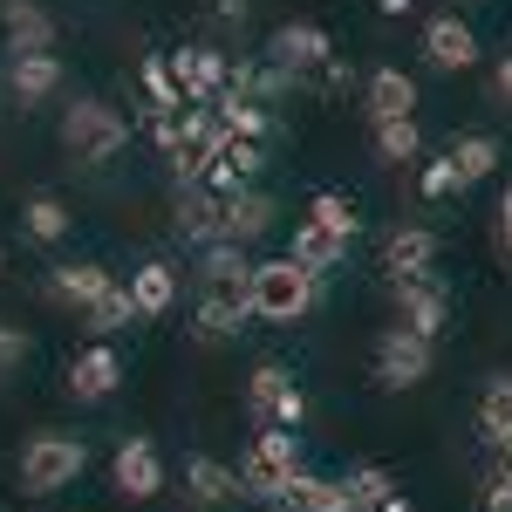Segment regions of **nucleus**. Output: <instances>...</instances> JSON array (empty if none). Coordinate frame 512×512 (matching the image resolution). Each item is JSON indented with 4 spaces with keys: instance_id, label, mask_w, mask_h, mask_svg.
I'll list each match as a JSON object with an SVG mask.
<instances>
[{
    "instance_id": "f257e3e1",
    "label": "nucleus",
    "mask_w": 512,
    "mask_h": 512,
    "mask_svg": "<svg viewBox=\"0 0 512 512\" xmlns=\"http://www.w3.org/2000/svg\"><path fill=\"white\" fill-rule=\"evenodd\" d=\"M321 301V274L315 267H301L294 253H280V260H267V267H253V315L260 321H301L308 308Z\"/></svg>"
},
{
    "instance_id": "f03ea898",
    "label": "nucleus",
    "mask_w": 512,
    "mask_h": 512,
    "mask_svg": "<svg viewBox=\"0 0 512 512\" xmlns=\"http://www.w3.org/2000/svg\"><path fill=\"white\" fill-rule=\"evenodd\" d=\"M62 144H69L82 164H110L123 144H130V123H123V110H110L103 96H76L69 117H62Z\"/></svg>"
},
{
    "instance_id": "7ed1b4c3",
    "label": "nucleus",
    "mask_w": 512,
    "mask_h": 512,
    "mask_svg": "<svg viewBox=\"0 0 512 512\" xmlns=\"http://www.w3.org/2000/svg\"><path fill=\"white\" fill-rule=\"evenodd\" d=\"M294 472H301V437L287 431V424H260V444H253V451H246V465H239V492L274 506L280 485H287Z\"/></svg>"
},
{
    "instance_id": "20e7f679",
    "label": "nucleus",
    "mask_w": 512,
    "mask_h": 512,
    "mask_svg": "<svg viewBox=\"0 0 512 512\" xmlns=\"http://www.w3.org/2000/svg\"><path fill=\"white\" fill-rule=\"evenodd\" d=\"M82 465H89V444L82 437H62V431H41L21 444V492H62L76 485Z\"/></svg>"
},
{
    "instance_id": "39448f33",
    "label": "nucleus",
    "mask_w": 512,
    "mask_h": 512,
    "mask_svg": "<svg viewBox=\"0 0 512 512\" xmlns=\"http://www.w3.org/2000/svg\"><path fill=\"white\" fill-rule=\"evenodd\" d=\"M246 410H253L260 424H287V431H301L308 396H301V383H294L287 362H260V369L246 376Z\"/></svg>"
},
{
    "instance_id": "423d86ee",
    "label": "nucleus",
    "mask_w": 512,
    "mask_h": 512,
    "mask_svg": "<svg viewBox=\"0 0 512 512\" xmlns=\"http://www.w3.org/2000/svg\"><path fill=\"white\" fill-rule=\"evenodd\" d=\"M431 362H437V349H431V335H417V328H383V342H376V383L383 390H417L424 376H431Z\"/></svg>"
},
{
    "instance_id": "0eeeda50",
    "label": "nucleus",
    "mask_w": 512,
    "mask_h": 512,
    "mask_svg": "<svg viewBox=\"0 0 512 512\" xmlns=\"http://www.w3.org/2000/svg\"><path fill=\"white\" fill-rule=\"evenodd\" d=\"M253 321V280H226V287H205L192 315V335L198 342H233L239 328Z\"/></svg>"
},
{
    "instance_id": "6e6552de",
    "label": "nucleus",
    "mask_w": 512,
    "mask_h": 512,
    "mask_svg": "<svg viewBox=\"0 0 512 512\" xmlns=\"http://www.w3.org/2000/svg\"><path fill=\"white\" fill-rule=\"evenodd\" d=\"M110 478H117V492L130 506H144V499H158L164 492V458L151 437H123L117 458H110Z\"/></svg>"
},
{
    "instance_id": "1a4fd4ad",
    "label": "nucleus",
    "mask_w": 512,
    "mask_h": 512,
    "mask_svg": "<svg viewBox=\"0 0 512 512\" xmlns=\"http://www.w3.org/2000/svg\"><path fill=\"white\" fill-rule=\"evenodd\" d=\"M267 55H274L287 76H315L321 62L335 55V41H328V28H321V21H280L274 41H267Z\"/></svg>"
},
{
    "instance_id": "9d476101",
    "label": "nucleus",
    "mask_w": 512,
    "mask_h": 512,
    "mask_svg": "<svg viewBox=\"0 0 512 512\" xmlns=\"http://www.w3.org/2000/svg\"><path fill=\"white\" fill-rule=\"evenodd\" d=\"M171 226L185 246H212V239H226V192H212V185H178V212H171Z\"/></svg>"
},
{
    "instance_id": "9b49d317",
    "label": "nucleus",
    "mask_w": 512,
    "mask_h": 512,
    "mask_svg": "<svg viewBox=\"0 0 512 512\" xmlns=\"http://www.w3.org/2000/svg\"><path fill=\"white\" fill-rule=\"evenodd\" d=\"M396 315H403V328H417V335H431L451 321V294H444V280L437 274H417V280H396Z\"/></svg>"
},
{
    "instance_id": "f8f14e48",
    "label": "nucleus",
    "mask_w": 512,
    "mask_h": 512,
    "mask_svg": "<svg viewBox=\"0 0 512 512\" xmlns=\"http://www.w3.org/2000/svg\"><path fill=\"white\" fill-rule=\"evenodd\" d=\"M171 76H178V89H185V103H219L233 62H226L219 48H178V55H171Z\"/></svg>"
},
{
    "instance_id": "ddd939ff",
    "label": "nucleus",
    "mask_w": 512,
    "mask_h": 512,
    "mask_svg": "<svg viewBox=\"0 0 512 512\" xmlns=\"http://www.w3.org/2000/svg\"><path fill=\"white\" fill-rule=\"evenodd\" d=\"M424 62L444 69V76H465V69L478 62V35L458 21V14H437L431 28H424Z\"/></svg>"
},
{
    "instance_id": "4468645a",
    "label": "nucleus",
    "mask_w": 512,
    "mask_h": 512,
    "mask_svg": "<svg viewBox=\"0 0 512 512\" xmlns=\"http://www.w3.org/2000/svg\"><path fill=\"white\" fill-rule=\"evenodd\" d=\"M117 383H123V362L110 342H96V349H82L69 362V396L76 403H103V396H117Z\"/></svg>"
},
{
    "instance_id": "2eb2a0df",
    "label": "nucleus",
    "mask_w": 512,
    "mask_h": 512,
    "mask_svg": "<svg viewBox=\"0 0 512 512\" xmlns=\"http://www.w3.org/2000/svg\"><path fill=\"white\" fill-rule=\"evenodd\" d=\"M0 35L14 55H41V48H55V21L35 0H0Z\"/></svg>"
},
{
    "instance_id": "dca6fc26",
    "label": "nucleus",
    "mask_w": 512,
    "mask_h": 512,
    "mask_svg": "<svg viewBox=\"0 0 512 512\" xmlns=\"http://www.w3.org/2000/svg\"><path fill=\"white\" fill-rule=\"evenodd\" d=\"M274 233V198L260 192V185H239V192H226V239L233 246H253V239Z\"/></svg>"
},
{
    "instance_id": "f3484780",
    "label": "nucleus",
    "mask_w": 512,
    "mask_h": 512,
    "mask_svg": "<svg viewBox=\"0 0 512 512\" xmlns=\"http://www.w3.org/2000/svg\"><path fill=\"white\" fill-rule=\"evenodd\" d=\"M383 267H390L396 280H417L437 267V233H424V226H396L390 246H383Z\"/></svg>"
},
{
    "instance_id": "a211bd4d",
    "label": "nucleus",
    "mask_w": 512,
    "mask_h": 512,
    "mask_svg": "<svg viewBox=\"0 0 512 512\" xmlns=\"http://www.w3.org/2000/svg\"><path fill=\"white\" fill-rule=\"evenodd\" d=\"M253 171H260V144L226 130V144L212 151V171H205V185H212V192H239V185H253Z\"/></svg>"
},
{
    "instance_id": "6ab92c4d",
    "label": "nucleus",
    "mask_w": 512,
    "mask_h": 512,
    "mask_svg": "<svg viewBox=\"0 0 512 512\" xmlns=\"http://www.w3.org/2000/svg\"><path fill=\"white\" fill-rule=\"evenodd\" d=\"M185 492H192V506H233V499H246L239 472L219 465V458H185Z\"/></svg>"
},
{
    "instance_id": "aec40b11",
    "label": "nucleus",
    "mask_w": 512,
    "mask_h": 512,
    "mask_svg": "<svg viewBox=\"0 0 512 512\" xmlns=\"http://www.w3.org/2000/svg\"><path fill=\"white\" fill-rule=\"evenodd\" d=\"M274 512H349L342 506V478H315V472H294L280 485Z\"/></svg>"
},
{
    "instance_id": "412c9836",
    "label": "nucleus",
    "mask_w": 512,
    "mask_h": 512,
    "mask_svg": "<svg viewBox=\"0 0 512 512\" xmlns=\"http://www.w3.org/2000/svg\"><path fill=\"white\" fill-rule=\"evenodd\" d=\"M7 82H14L21 103H48V96L62 89V55H55V48H41V55H14Z\"/></svg>"
},
{
    "instance_id": "4be33fe9",
    "label": "nucleus",
    "mask_w": 512,
    "mask_h": 512,
    "mask_svg": "<svg viewBox=\"0 0 512 512\" xmlns=\"http://www.w3.org/2000/svg\"><path fill=\"white\" fill-rule=\"evenodd\" d=\"M287 253H294L301 267H315V274H335V267L349 260V239H342V233H328L321 219H301V226H294V246H287Z\"/></svg>"
},
{
    "instance_id": "5701e85b",
    "label": "nucleus",
    "mask_w": 512,
    "mask_h": 512,
    "mask_svg": "<svg viewBox=\"0 0 512 512\" xmlns=\"http://www.w3.org/2000/svg\"><path fill=\"white\" fill-rule=\"evenodd\" d=\"M110 280H117V274H103L96 260H76V267H55V274H48V301H55V308H89V301H96V294H103Z\"/></svg>"
},
{
    "instance_id": "b1692460",
    "label": "nucleus",
    "mask_w": 512,
    "mask_h": 512,
    "mask_svg": "<svg viewBox=\"0 0 512 512\" xmlns=\"http://www.w3.org/2000/svg\"><path fill=\"white\" fill-rule=\"evenodd\" d=\"M130 301H137V315H144V321L171 315V301H178V267H164V260L137 267V274H130Z\"/></svg>"
},
{
    "instance_id": "393cba45",
    "label": "nucleus",
    "mask_w": 512,
    "mask_h": 512,
    "mask_svg": "<svg viewBox=\"0 0 512 512\" xmlns=\"http://www.w3.org/2000/svg\"><path fill=\"white\" fill-rule=\"evenodd\" d=\"M444 158H451V171H458V192H465V185H478V178H492V171H499V137L472 130V137H458Z\"/></svg>"
},
{
    "instance_id": "a878e982",
    "label": "nucleus",
    "mask_w": 512,
    "mask_h": 512,
    "mask_svg": "<svg viewBox=\"0 0 512 512\" xmlns=\"http://www.w3.org/2000/svg\"><path fill=\"white\" fill-rule=\"evenodd\" d=\"M376 158L383 164H417L424 158V130H417V117H376Z\"/></svg>"
},
{
    "instance_id": "bb28decb",
    "label": "nucleus",
    "mask_w": 512,
    "mask_h": 512,
    "mask_svg": "<svg viewBox=\"0 0 512 512\" xmlns=\"http://www.w3.org/2000/svg\"><path fill=\"white\" fill-rule=\"evenodd\" d=\"M417 110V82L403 69H376L369 76V117H410Z\"/></svg>"
},
{
    "instance_id": "cd10ccee",
    "label": "nucleus",
    "mask_w": 512,
    "mask_h": 512,
    "mask_svg": "<svg viewBox=\"0 0 512 512\" xmlns=\"http://www.w3.org/2000/svg\"><path fill=\"white\" fill-rule=\"evenodd\" d=\"M21 226H28V239L55 246V239H69V226H76V219H69V205H62L55 192H35L28 205H21Z\"/></svg>"
},
{
    "instance_id": "c85d7f7f",
    "label": "nucleus",
    "mask_w": 512,
    "mask_h": 512,
    "mask_svg": "<svg viewBox=\"0 0 512 512\" xmlns=\"http://www.w3.org/2000/svg\"><path fill=\"white\" fill-rule=\"evenodd\" d=\"M198 280H205V287L253 280V267H246V246H233V239H212V246H198Z\"/></svg>"
},
{
    "instance_id": "c756f323",
    "label": "nucleus",
    "mask_w": 512,
    "mask_h": 512,
    "mask_svg": "<svg viewBox=\"0 0 512 512\" xmlns=\"http://www.w3.org/2000/svg\"><path fill=\"white\" fill-rule=\"evenodd\" d=\"M144 96H151V123L185 110V89L171 76V55H151V62H144Z\"/></svg>"
},
{
    "instance_id": "7c9ffc66",
    "label": "nucleus",
    "mask_w": 512,
    "mask_h": 512,
    "mask_svg": "<svg viewBox=\"0 0 512 512\" xmlns=\"http://www.w3.org/2000/svg\"><path fill=\"white\" fill-rule=\"evenodd\" d=\"M390 492H396V478L383 472V465H362V472L342 478V506H349V512H376Z\"/></svg>"
},
{
    "instance_id": "2f4dec72",
    "label": "nucleus",
    "mask_w": 512,
    "mask_h": 512,
    "mask_svg": "<svg viewBox=\"0 0 512 512\" xmlns=\"http://www.w3.org/2000/svg\"><path fill=\"white\" fill-rule=\"evenodd\" d=\"M82 315H89V328H96V335H117L123 321L137 315V301H130V287H123V280H110V287H103V294H96Z\"/></svg>"
},
{
    "instance_id": "473e14b6",
    "label": "nucleus",
    "mask_w": 512,
    "mask_h": 512,
    "mask_svg": "<svg viewBox=\"0 0 512 512\" xmlns=\"http://www.w3.org/2000/svg\"><path fill=\"white\" fill-rule=\"evenodd\" d=\"M478 431H485V444H492V451L512 437V376L485 390V403H478Z\"/></svg>"
},
{
    "instance_id": "72a5a7b5",
    "label": "nucleus",
    "mask_w": 512,
    "mask_h": 512,
    "mask_svg": "<svg viewBox=\"0 0 512 512\" xmlns=\"http://www.w3.org/2000/svg\"><path fill=\"white\" fill-rule=\"evenodd\" d=\"M308 219H321L328 233H342V239H355V226H362V219H355V205H349L342 192H315V205H308Z\"/></svg>"
},
{
    "instance_id": "f704fd0d",
    "label": "nucleus",
    "mask_w": 512,
    "mask_h": 512,
    "mask_svg": "<svg viewBox=\"0 0 512 512\" xmlns=\"http://www.w3.org/2000/svg\"><path fill=\"white\" fill-rule=\"evenodd\" d=\"M28 362V328H14V321H0V383L14 376Z\"/></svg>"
},
{
    "instance_id": "c9c22d12",
    "label": "nucleus",
    "mask_w": 512,
    "mask_h": 512,
    "mask_svg": "<svg viewBox=\"0 0 512 512\" xmlns=\"http://www.w3.org/2000/svg\"><path fill=\"white\" fill-rule=\"evenodd\" d=\"M417 185H424V198H451V192H458V171H451V158H444V164H424V178H417Z\"/></svg>"
},
{
    "instance_id": "e433bc0d",
    "label": "nucleus",
    "mask_w": 512,
    "mask_h": 512,
    "mask_svg": "<svg viewBox=\"0 0 512 512\" xmlns=\"http://www.w3.org/2000/svg\"><path fill=\"white\" fill-rule=\"evenodd\" d=\"M485 512H512V472H499L485 485Z\"/></svg>"
},
{
    "instance_id": "4c0bfd02",
    "label": "nucleus",
    "mask_w": 512,
    "mask_h": 512,
    "mask_svg": "<svg viewBox=\"0 0 512 512\" xmlns=\"http://www.w3.org/2000/svg\"><path fill=\"white\" fill-rule=\"evenodd\" d=\"M492 96L512 103V55H499V69H492Z\"/></svg>"
},
{
    "instance_id": "58836bf2",
    "label": "nucleus",
    "mask_w": 512,
    "mask_h": 512,
    "mask_svg": "<svg viewBox=\"0 0 512 512\" xmlns=\"http://www.w3.org/2000/svg\"><path fill=\"white\" fill-rule=\"evenodd\" d=\"M499 253H506V260H512V192L499 198Z\"/></svg>"
},
{
    "instance_id": "ea45409f",
    "label": "nucleus",
    "mask_w": 512,
    "mask_h": 512,
    "mask_svg": "<svg viewBox=\"0 0 512 512\" xmlns=\"http://www.w3.org/2000/svg\"><path fill=\"white\" fill-rule=\"evenodd\" d=\"M212 14H219V21H246V0H219Z\"/></svg>"
},
{
    "instance_id": "a19ab883",
    "label": "nucleus",
    "mask_w": 512,
    "mask_h": 512,
    "mask_svg": "<svg viewBox=\"0 0 512 512\" xmlns=\"http://www.w3.org/2000/svg\"><path fill=\"white\" fill-rule=\"evenodd\" d=\"M376 7H383V14H390V21H403V14H410V7H417V0H376Z\"/></svg>"
},
{
    "instance_id": "79ce46f5",
    "label": "nucleus",
    "mask_w": 512,
    "mask_h": 512,
    "mask_svg": "<svg viewBox=\"0 0 512 512\" xmlns=\"http://www.w3.org/2000/svg\"><path fill=\"white\" fill-rule=\"evenodd\" d=\"M376 512H417V506H410L403 492H390V499H383V506H376Z\"/></svg>"
},
{
    "instance_id": "37998d69",
    "label": "nucleus",
    "mask_w": 512,
    "mask_h": 512,
    "mask_svg": "<svg viewBox=\"0 0 512 512\" xmlns=\"http://www.w3.org/2000/svg\"><path fill=\"white\" fill-rule=\"evenodd\" d=\"M499 458H506V472H512V437H506V444H499Z\"/></svg>"
},
{
    "instance_id": "c03bdc74",
    "label": "nucleus",
    "mask_w": 512,
    "mask_h": 512,
    "mask_svg": "<svg viewBox=\"0 0 512 512\" xmlns=\"http://www.w3.org/2000/svg\"><path fill=\"white\" fill-rule=\"evenodd\" d=\"M0 267H7V246H0Z\"/></svg>"
}]
</instances>
